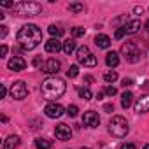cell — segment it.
Masks as SVG:
<instances>
[{
  "mask_svg": "<svg viewBox=\"0 0 149 149\" xmlns=\"http://www.w3.org/2000/svg\"><path fill=\"white\" fill-rule=\"evenodd\" d=\"M130 126H128V121L123 118V116H114L109 123V132L112 137H118V139H123L126 133H128Z\"/></svg>",
  "mask_w": 149,
  "mask_h": 149,
  "instance_id": "cell-4",
  "label": "cell"
},
{
  "mask_svg": "<svg viewBox=\"0 0 149 149\" xmlns=\"http://www.w3.org/2000/svg\"><path fill=\"white\" fill-rule=\"evenodd\" d=\"M116 93H118V91H116V88H114V86H107V88H105V95H109V97H114Z\"/></svg>",
  "mask_w": 149,
  "mask_h": 149,
  "instance_id": "cell-30",
  "label": "cell"
},
{
  "mask_svg": "<svg viewBox=\"0 0 149 149\" xmlns=\"http://www.w3.org/2000/svg\"><path fill=\"white\" fill-rule=\"evenodd\" d=\"M0 28H2V30H0V37L4 39V37L7 35V26H0Z\"/></svg>",
  "mask_w": 149,
  "mask_h": 149,
  "instance_id": "cell-34",
  "label": "cell"
},
{
  "mask_svg": "<svg viewBox=\"0 0 149 149\" xmlns=\"http://www.w3.org/2000/svg\"><path fill=\"white\" fill-rule=\"evenodd\" d=\"M83 123H84V126L97 128V126L100 125V116H98L97 112H93V111H88V112H84V116H83Z\"/></svg>",
  "mask_w": 149,
  "mask_h": 149,
  "instance_id": "cell-7",
  "label": "cell"
},
{
  "mask_svg": "<svg viewBox=\"0 0 149 149\" xmlns=\"http://www.w3.org/2000/svg\"><path fill=\"white\" fill-rule=\"evenodd\" d=\"M6 95H7V88H6V86H2V90H0V98H4Z\"/></svg>",
  "mask_w": 149,
  "mask_h": 149,
  "instance_id": "cell-36",
  "label": "cell"
},
{
  "mask_svg": "<svg viewBox=\"0 0 149 149\" xmlns=\"http://www.w3.org/2000/svg\"><path fill=\"white\" fill-rule=\"evenodd\" d=\"M132 98H133L132 91H125L123 97H121V107H123V109H128V107L132 105Z\"/></svg>",
  "mask_w": 149,
  "mask_h": 149,
  "instance_id": "cell-20",
  "label": "cell"
},
{
  "mask_svg": "<svg viewBox=\"0 0 149 149\" xmlns=\"http://www.w3.org/2000/svg\"><path fill=\"white\" fill-rule=\"evenodd\" d=\"M33 65H35V67H40V65H42V63H40V58H35V60H33Z\"/></svg>",
  "mask_w": 149,
  "mask_h": 149,
  "instance_id": "cell-38",
  "label": "cell"
},
{
  "mask_svg": "<svg viewBox=\"0 0 149 149\" xmlns=\"http://www.w3.org/2000/svg\"><path fill=\"white\" fill-rule=\"evenodd\" d=\"M28 95V88L23 81H16L13 86H11V97L16 98V100H23L25 97Z\"/></svg>",
  "mask_w": 149,
  "mask_h": 149,
  "instance_id": "cell-6",
  "label": "cell"
},
{
  "mask_svg": "<svg viewBox=\"0 0 149 149\" xmlns=\"http://www.w3.org/2000/svg\"><path fill=\"white\" fill-rule=\"evenodd\" d=\"M79 97L84 100H91V91L88 88H79Z\"/></svg>",
  "mask_w": 149,
  "mask_h": 149,
  "instance_id": "cell-27",
  "label": "cell"
},
{
  "mask_svg": "<svg viewBox=\"0 0 149 149\" xmlns=\"http://www.w3.org/2000/svg\"><path fill=\"white\" fill-rule=\"evenodd\" d=\"M104 109H105L107 112H112V111H114V105H112V104H105V107H104Z\"/></svg>",
  "mask_w": 149,
  "mask_h": 149,
  "instance_id": "cell-35",
  "label": "cell"
},
{
  "mask_svg": "<svg viewBox=\"0 0 149 149\" xmlns=\"http://www.w3.org/2000/svg\"><path fill=\"white\" fill-rule=\"evenodd\" d=\"M54 135H56V139H60V140H68V139L72 137V130H70V126L60 123V125H56V128H54Z\"/></svg>",
  "mask_w": 149,
  "mask_h": 149,
  "instance_id": "cell-8",
  "label": "cell"
},
{
  "mask_svg": "<svg viewBox=\"0 0 149 149\" xmlns=\"http://www.w3.org/2000/svg\"><path fill=\"white\" fill-rule=\"evenodd\" d=\"M60 67H61V63H60L56 58H49V60L44 63V72H46V74H58V72H60Z\"/></svg>",
  "mask_w": 149,
  "mask_h": 149,
  "instance_id": "cell-12",
  "label": "cell"
},
{
  "mask_svg": "<svg viewBox=\"0 0 149 149\" xmlns=\"http://www.w3.org/2000/svg\"><path fill=\"white\" fill-rule=\"evenodd\" d=\"M44 112H46V116H47V118L56 119V118H60V116L63 114V107H61L60 104H47V105H46V109H44Z\"/></svg>",
  "mask_w": 149,
  "mask_h": 149,
  "instance_id": "cell-9",
  "label": "cell"
},
{
  "mask_svg": "<svg viewBox=\"0 0 149 149\" xmlns=\"http://www.w3.org/2000/svg\"><path fill=\"white\" fill-rule=\"evenodd\" d=\"M121 54L126 58V61H130V63H137L139 60H140V49H139V46H137V42H133V40H128V42H125L123 46H121Z\"/></svg>",
  "mask_w": 149,
  "mask_h": 149,
  "instance_id": "cell-5",
  "label": "cell"
},
{
  "mask_svg": "<svg viewBox=\"0 0 149 149\" xmlns=\"http://www.w3.org/2000/svg\"><path fill=\"white\" fill-rule=\"evenodd\" d=\"M16 40H18V44H19L23 49L32 51V49H35V47L40 44V40H42V32H40V28H39L37 25H25V26L18 32Z\"/></svg>",
  "mask_w": 149,
  "mask_h": 149,
  "instance_id": "cell-1",
  "label": "cell"
},
{
  "mask_svg": "<svg viewBox=\"0 0 149 149\" xmlns=\"http://www.w3.org/2000/svg\"><path fill=\"white\" fill-rule=\"evenodd\" d=\"M81 149H90V147H81Z\"/></svg>",
  "mask_w": 149,
  "mask_h": 149,
  "instance_id": "cell-42",
  "label": "cell"
},
{
  "mask_svg": "<svg viewBox=\"0 0 149 149\" xmlns=\"http://www.w3.org/2000/svg\"><path fill=\"white\" fill-rule=\"evenodd\" d=\"M0 54H2V56H6V54H7V46H6V44H2V49H0Z\"/></svg>",
  "mask_w": 149,
  "mask_h": 149,
  "instance_id": "cell-37",
  "label": "cell"
},
{
  "mask_svg": "<svg viewBox=\"0 0 149 149\" xmlns=\"http://www.w3.org/2000/svg\"><path fill=\"white\" fill-rule=\"evenodd\" d=\"M135 13L137 14H142V7H135Z\"/></svg>",
  "mask_w": 149,
  "mask_h": 149,
  "instance_id": "cell-39",
  "label": "cell"
},
{
  "mask_svg": "<svg viewBox=\"0 0 149 149\" xmlns=\"http://www.w3.org/2000/svg\"><path fill=\"white\" fill-rule=\"evenodd\" d=\"M91 51H90V47L88 46H81V47H77V51H76V54H77V60H81V58H84V56H88Z\"/></svg>",
  "mask_w": 149,
  "mask_h": 149,
  "instance_id": "cell-23",
  "label": "cell"
},
{
  "mask_svg": "<svg viewBox=\"0 0 149 149\" xmlns=\"http://www.w3.org/2000/svg\"><path fill=\"white\" fill-rule=\"evenodd\" d=\"M65 81L60 79V77H47L44 83H42V97L46 100H54V98H60L63 93H65Z\"/></svg>",
  "mask_w": 149,
  "mask_h": 149,
  "instance_id": "cell-2",
  "label": "cell"
},
{
  "mask_svg": "<svg viewBox=\"0 0 149 149\" xmlns=\"http://www.w3.org/2000/svg\"><path fill=\"white\" fill-rule=\"evenodd\" d=\"M149 111V95H142L140 98H137L135 102V112L139 114H144Z\"/></svg>",
  "mask_w": 149,
  "mask_h": 149,
  "instance_id": "cell-11",
  "label": "cell"
},
{
  "mask_svg": "<svg viewBox=\"0 0 149 149\" xmlns=\"http://www.w3.org/2000/svg\"><path fill=\"white\" fill-rule=\"evenodd\" d=\"M79 63H81V65H84V67H95V65H97V56H95L93 53H90L88 56L81 58V60H79Z\"/></svg>",
  "mask_w": 149,
  "mask_h": 149,
  "instance_id": "cell-18",
  "label": "cell"
},
{
  "mask_svg": "<svg viewBox=\"0 0 149 149\" xmlns=\"http://www.w3.org/2000/svg\"><path fill=\"white\" fill-rule=\"evenodd\" d=\"M77 74H79V68H77V65H72V67L67 70V77L74 79V77H77Z\"/></svg>",
  "mask_w": 149,
  "mask_h": 149,
  "instance_id": "cell-26",
  "label": "cell"
},
{
  "mask_svg": "<svg viewBox=\"0 0 149 149\" xmlns=\"http://www.w3.org/2000/svg\"><path fill=\"white\" fill-rule=\"evenodd\" d=\"M19 146V137L18 135H9L4 140V149H16Z\"/></svg>",
  "mask_w": 149,
  "mask_h": 149,
  "instance_id": "cell-15",
  "label": "cell"
},
{
  "mask_svg": "<svg viewBox=\"0 0 149 149\" xmlns=\"http://www.w3.org/2000/svg\"><path fill=\"white\" fill-rule=\"evenodd\" d=\"M114 37H116L118 40H119V39H123V37H125V30H123V28H118V30H116V33H114Z\"/></svg>",
  "mask_w": 149,
  "mask_h": 149,
  "instance_id": "cell-31",
  "label": "cell"
},
{
  "mask_svg": "<svg viewBox=\"0 0 149 149\" xmlns=\"http://www.w3.org/2000/svg\"><path fill=\"white\" fill-rule=\"evenodd\" d=\"M44 49H46L47 53H58V51L63 49V44H61L58 39H49V40L44 44Z\"/></svg>",
  "mask_w": 149,
  "mask_h": 149,
  "instance_id": "cell-13",
  "label": "cell"
},
{
  "mask_svg": "<svg viewBox=\"0 0 149 149\" xmlns=\"http://www.w3.org/2000/svg\"><path fill=\"white\" fill-rule=\"evenodd\" d=\"M104 81H105V83H114V81H118V74H116V72H105V74H104Z\"/></svg>",
  "mask_w": 149,
  "mask_h": 149,
  "instance_id": "cell-25",
  "label": "cell"
},
{
  "mask_svg": "<svg viewBox=\"0 0 149 149\" xmlns=\"http://www.w3.org/2000/svg\"><path fill=\"white\" fill-rule=\"evenodd\" d=\"M121 149H137L135 144H121Z\"/></svg>",
  "mask_w": 149,
  "mask_h": 149,
  "instance_id": "cell-33",
  "label": "cell"
},
{
  "mask_svg": "<svg viewBox=\"0 0 149 149\" xmlns=\"http://www.w3.org/2000/svg\"><path fill=\"white\" fill-rule=\"evenodd\" d=\"M77 112H79L77 105H68V107H67V114H68L70 118H76V116H77Z\"/></svg>",
  "mask_w": 149,
  "mask_h": 149,
  "instance_id": "cell-28",
  "label": "cell"
},
{
  "mask_svg": "<svg viewBox=\"0 0 149 149\" xmlns=\"http://www.w3.org/2000/svg\"><path fill=\"white\" fill-rule=\"evenodd\" d=\"M49 33H51L53 37H56V39H58V37H61V35L65 33V30H63V28H60V26H56V25H51V26H49Z\"/></svg>",
  "mask_w": 149,
  "mask_h": 149,
  "instance_id": "cell-22",
  "label": "cell"
},
{
  "mask_svg": "<svg viewBox=\"0 0 149 149\" xmlns=\"http://www.w3.org/2000/svg\"><path fill=\"white\" fill-rule=\"evenodd\" d=\"M68 11L70 13H81V11H84V6L79 2H74V4H68Z\"/></svg>",
  "mask_w": 149,
  "mask_h": 149,
  "instance_id": "cell-24",
  "label": "cell"
},
{
  "mask_svg": "<svg viewBox=\"0 0 149 149\" xmlns=\"http://www.w3.org/2000/svg\"><path fill=\"white\" fill-rule=\"evenodd\" d=\"M105 63H107L109 67H118V65H119V54L114 53V51L107 53V56H105Z\"/></svg>",
  "mask_w": 149,
  "mask_h": 149,
  "instance_id": "cell-17",
  "label": "cell"
},
{
  "mask_svg": "<svg viewBox=\"0 0 149 149\" xmlns=\"http://www.w3.org/2000/svg\"><path fill=\"white\" fill-rule=\"evenodd\" d=\"M35 146H37V149H51V147H53V140L37 139V140H35Z\"/></svg>",
  "mask_w": 149,
  "mask_h": 149,
  "instance_id": "cell-21",
  "label": "cell"
},
{
  "mask_svg": "<svg viewBox=\"0 0 149 149\" xmlns=\"http://www.w3.org/2000/svg\"><path fill=\"white\" fill-rule=\"evenodd\" d=\"M95 44H97L98 47H102V49H107V47L111 46V39H109L107 35L100 33V35H97V37H95Z\"/></svg>",
  "mask_w": 149,
  "mask_h": 149,
  "instance_id": "cell-16",
  "label": "cell"
},
{
  "mask_svg": "<svg viewBox=\"0 0 149 149\" xmlns=\"http://www.w3.org/2000/svg\"><path fill=\"white\" fill-rule=\"evenodd\" d=\"M84 33H86V30H84V28H81V26L72 28V35H74V37H83Z\"/></svg>",
  "mask_w": 149,
  "mask_h": 149,
  "instance_id": "cell-29",
  "label": "cell"
},
{
  "mask_svg": "<svg viewBox=\"0 0 149 149\" xmlns=\"http://www.w3.org/2000/svg\"><path fill=\"white\" fill-rule=\"evenodd\" d=\"M123 86H125V88L133 86V79H123Z\"/></svg>",
  "mask_w": 149,
  "mask_h": 149,
  "instance_id": "cell-32",
  "label": "cell"
},
{
  "mask_svg": "<svg viewBox=\"0 0 149 149\" xmlns=\"http://www.w3.org/2000/svg\"><path fill=\"white\" fill-rule=\"evenodd\" d=\"M144 28H146V30H147V32H149V19H147V21H146V25H144Z\"/></svg>",
  "mask_w": 149,
  "mask_h": 149,
  "instance_id": "cell-40",
  "label": "cell"
},
{
  "mask_svg": "<svg viewBox=\"0 0 149 149\" xmlns=\"http://www.w3.org/2000/svg\"><path fill=\"white\" fill-rule=\"evenodd\" d=\"M63 51H65L67 54H70V53H74V51H77V47H76V40H74V39L65 40V42H63Z\"/></svg>",
  "mask_w": 149,
  "mask_h": 149,
  "instance_id": "cell-19",
  "label": "cell"
},
{
  "mask_svg": "<svg viewBox=\"0 0 149 149\" xmlns=\"http://www.w3.org/2000/svg\"><path fill=\"white\" fill-rule=\"evenodd\" d=\"M139 28H140V21H139V19H132V21H128V23L123 26L125 33H137Z\"/></svg>",
  "mask_w": 149,
  "mask_h": 149,
  "instance_id": "cell-14",
  "label": "cell"
},
{
  "mask_svg": "<svg viewBox=\"0 0 149 149\" xmlns=\"http://www.w3.org/2000/svg\"><path fill=\"white\" fill-rule=\"evenodd\" d=\"M14 13L18 16H37L42 13V6L37 2H28V0H23V2H18L14 6Z\"/></svg>",
  "mask_w": 149,
  "mask_h": 149,
  "instance_id": "cell-3",
  "label": "cell"
},
{
  "mask_svg": "<svg viewBox=\"0 0 149 149\" xmlns=\"http://www.w3.org/2000/svg\"><path fill=\"white\" fill-rule=\"evenodd\" d=\"M7 67H9V70L21 72V70H25V67H26V61H25L21 56H14V58H11V60H9Z\"/></svg>",
  "mask_w": 149,
  "mask_h": 149,
  "instance_id": "cell-10",
  "label": "cell"
},
{
  "mask_svg": "<svg viewBox=\"0 0 149 149\" xmlns=\"http://www.w3.org/2000/svg\"><path fill=\"white\" fill-rule=\"evenodd\" d=\"M144 149H149V144H146V146H144Z\"/></svg>",
  "mask_w": 149,
  "mask_h": 149,
  "instance_id": "cell-41",
  "label": "cell"
}]
</instances>
